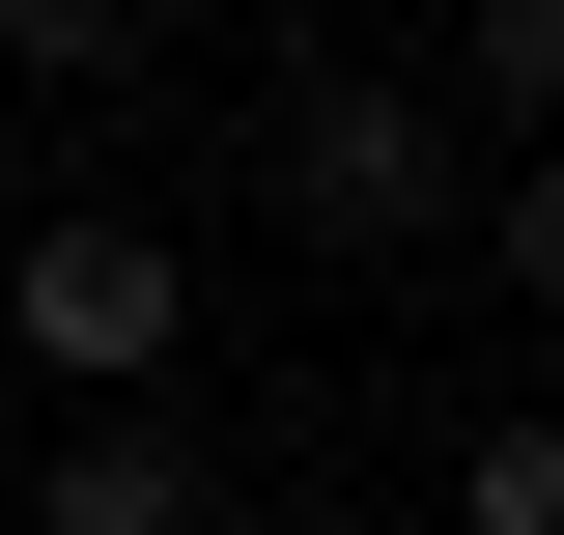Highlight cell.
Instances as JSON below:
<instances>
[{
  "mask_svg": "<svg viewBox=\"0 0 564 535\" xmlns=\"http://www.w3.org/2000/svg\"><path fill=\"white\" fill-rule=\"evenodd\" d=\"M29 535H226V479H198V423H57Z\"/></svg>",
  "mask_w": 564,
  "mask_h": 535,
  "instance_id": "3957f363",
  "label": "cell"
},
{
  "mask_svg": "<svg viewBox=\"0 0 564 535\" xmlns=\"http://www.w3.org/2000/svg\"><path fill=\"white\" fill-rule=\"evenodd\" d=\"M452 226H480V254H508V310H564V141H508V170H480V198H452Z\"/></svg>",
  "mask_w": 564,
  "mask_h": 535,
  "instance_id": "277c9868",
  "label": "cell"
},
{
  "mask_svg": "<svg viewBox=\"0 0 564 535\" xmlns=\"http://www.w3.org/2000/svg\"><path fill=\"white\" fill-rule=\"evenodd\" d=\"M0 57L29 85H141V0H0Z\"/></svg>",
  "mask_w": 564,
  "mask_h": 535,
  "instance_id": "8992f818",
  "label": "cell"
},
{
  "mask_svg": "<svg viewBox=\"0 0 564 535\" xmlns=\"http://www.w3.org/2000/svg\"><path fill=\"white\" fill-rule=\"evenodd\" d=\"M0 338H29L57 395H141V367L198 338V254H170V226H113V198H57L29 254H0Z\"/></svg>",
  "mask_w": 564,
  "mask_h": 535,
  "instance_id": "6da1fadb",
  "label": "cell"
},
{
  "mask_svg": "<svg viewBox=\"0 0 564 535\" xmlns=\"http://www.w3.org/2000/svg\"><path fill=\"white\" fill-rule=\"evenodd\" d=\"M141 29H254V0H141Z\"/></svg>",
  "mask_w": 564,
  "mask_h": 535,
  "instance_id": "ba28073f",
  "label": "cell"
},
{
  "mask_svg": "<svg viewBox=\"0 0 564 535\" xmlns=\"http://www.w3.org/2000/svg\"><path fill=\"white\" fill-rule=\"evenodd\" d=\"M452 535H564V423H536V395H508L480 451H452Z\"/></svg>",
  "mask_w": 564,
  "mask_h": 535,
  "instance_id": "5b68a950",
  "label": "cell"
},
{
  "mask_svg": "<svg viewBox=\"0 0 564 535\" xmlns=\"http://www.w3.org/2000/svg\"><path fill=\"white\" fill-rule=\"evenodd\" d=\"M452 198H480V170H452L423 85H311V113H282V226H311V254H423Z\"/></svg>",
  "mask_w": 564,
  "mask_h": 535,
  "instance_id": "7a4b0ae2",
  "label": "cell"
},
{
  "mask_svg": "<svg viewBox=\"0 0 564 535\" xmlns=\"http://www.w3.org/2000/svg\"><path fill=\"white\" fill-rule=\"evenodd\" d=\"M480 113H508V141H564V0H480Z\"/></svg>",
  "mask_w": 564,
  "mask_h": 535,
  "instance_id": "52a82bcc",
  "label": "cell"
}]
</instances>
